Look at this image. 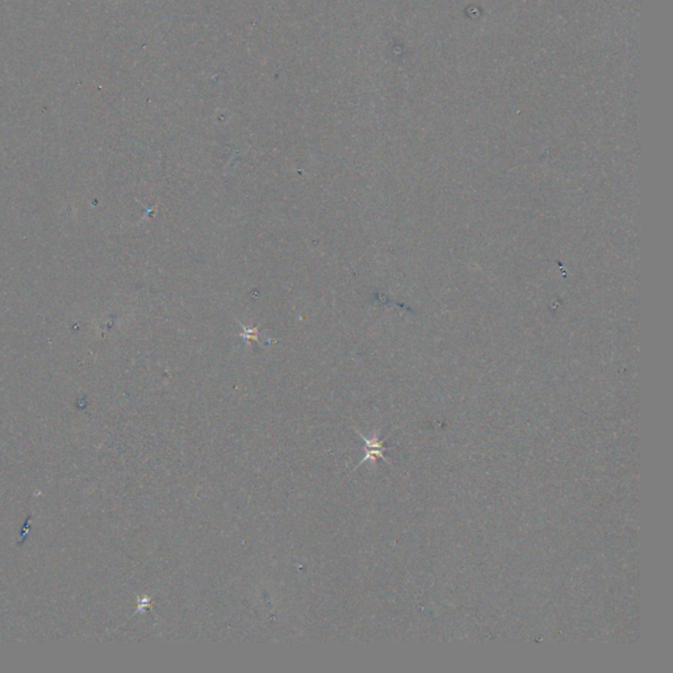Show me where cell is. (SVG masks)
I'll use <instances>...</instances> for the list:
<instances>
[{
    "instance_id": "6da1fadb",
    "label": "cell",
    "mask_w": 673,
    "mask_h": 673,
    "mask_svg": "<svg viewBox=\"0 0 673 673\" xmlns=\"http://www.w3.org/2000/svg\"><path fill=\"white\" fill-rule=\"evenodd\" d=\"M358 433H359V432H358ZM361 435H362V434H361ZM362 438H363V441L365 442V451H367V455H365V459L362 460V463L365 462V460H368V459H371V460H377V458L386 459V457H384V451H386L387 448L384 447L381 441H379L377 437H374L372 439H367L365 437L362 435ZM362 463H361V464H362Z\"/></svg>"
}]
</instances>
